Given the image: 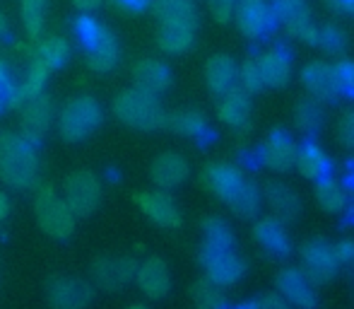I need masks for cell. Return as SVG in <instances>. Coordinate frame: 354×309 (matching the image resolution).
Returning a JSON list of instances; mask_svg holds the SVG:
<instances>
[{
	"instance_id": "obj_35",
	"label": "cell",
	"mask_w": 354,
	"mask_h": 309,
	"mask_svg": "<svg viewBox=\"0 0 354 309\" xmlns=\"http://www.w3.org/2000/svg\"><path fill=\"white\" fill-rule=\"evenodd\" d=\"M48 73L51 71H48L37 56H32V61H29V66H27V73H24L22 85H19V92H22L24 102H27L29 97H34V94L44 92V85H46V80H48Z\"/></svg>"
},
{
	"instance_id": "obj_23",
	"label": "cell",
	"mask_w": 354,
	"mask_h": 309,
	"mask_svg": "<svg viewBox=\"0 0 354 309\" xmlns=\"http://www.w3.org/2000/svg\"><path fill=\"white\" fill-rule=\"evenodd\" d=\"M205 184L214 196L227 203L229 198H232V193L243 184V174H241V169L232 167V164L214 162L205 169Z\"/></svg>"
},
{
	"instance_id": "obj_43",
	"label": "cell",
	"mask_w": 354,
	"mask_h": 309,
	"mask_svg": "<svg viewBox=\"0 0 354 309\" xmlns=\"http://www.w3.org/2000/svg\"><path fill=\"white\" fill-rule=\"evenodd\" d=\"M256 302H258V307H261V309H292V305L284 300L280 292H268V295L258 297Z\"/></svg>"
},
{
	"instance_id": "obj_31",
	"label": "cell",
	"mask_w": 354,
	"mask_h": 309,
	"mask_svg": "<svg viewBox=\"0 0 354 309\" xmlns=\"http://www.w3.org/2000/svg\"><path fill=\"white\" fill-rule=\"evenodd\" d=\"M71 53L73 51H71V44H68V39L48 37V39H44V42L37 44V51H34V56H37L39 61L48 68V71H58V68H63L68 61H71Z\"/></svg>"
},
{
	"instance_id": "obj_14",
	"label": "cell",
	"mask_w": 354,
	"mask_h": 309,
	"mask_svg": "<svg viewBox=\"0 0 354 309\" xmlns=\"http://www.w3.org/2000/svg\"><path fill=\"white\" fill-rule=\"evenodd\" d=\"M53 121V102L48 94H34L22 107V136L32 143H39L46 136Z\"/></svg>"
},
{
	"instance_id": "obj_3",
	"label": "cell",
	"mask_w": 354,
	"mask_h": 309,
	"mask_svg": "<svg viewBox=\"0 0 354 309\" xmlns=\"http://www.w3.org/2000/svg\"><path fill=\"white\" fill-rule=\"evenodd\" d=\"M104 121L102 104L94 97H73L66 107L61 109V118H58V128L61 136L68 143H80L89 138Z\"/></svg>"
},
{
	"instance_id": "obj_22",
	"label": "cell",
	"mask_w": 354,
	"mask_h": 309,
	"mask_svg": "<svg viewBox=\"0 0 354 309\" xmlns=\"http://www.w3.org/2000/svg\"><path fill=\"white\" fill-rule=\"evenodd\" d=\"M266 201H268V206L272 208L275 218H280L282 222L299 220V215H301V211H304L299 193L294 191L292 186L282 184V182H270V184H268V186H266Z\"/></svg>"
},
{
	"instance_id": "obj_18",
	"label": "cell",
	"mask_w": 354,
	"mask_h": 309,
	"mask_svg": "<svg viewBox=\"0 0 354 309\" xmlns=\"http://www.w3.org/2000/svg\"><path fill=\"white\" fill-rule=\"evenodd\" d=\"M253 234H256L263 251L270 258H275V261H282V258H287L289 254H292V242H289V234L284 230V222L280 218L272 215V218L258 220Z\"/></svg>"
},
{
	"instance_id": "obj_4",
	"label": "cell",
	"mask_w": 354,
	"mask_h": 309,
	"mask_svg": "<svg viewBox=\"0 0 354 309\" xmlns=\"http://www.w3.org/2000/svg\"><path fill=\"white\" fill-rule=\"evenodd\" d=\"M37 218L41 230L53 239H68L75 232V213L51 186H44L39 191Z\"/></svg>"
},
{
	"instance_id": "obj_24",
	"label": "cell",
	"mask_w": 354,
	"mask_h": 309,
	"mask_svg": "<svg viewBox=\"0 0 354 309\" xmlns=\"http://www.w3.org/2000/svg\"><path fill=\"white\" fill-rule=\"evenodd\" d=\"M133 78H136V87L152 94H162L171 85V71H169L167 63L157 61V58H145V61L138 63Z\"/></svg>"
},
{
	"instance_id": "obj_34",
	"label": "cell",
	"mask_w": 354,
	"mask_h": 309,
	"mask_svg": "<svg viewBox=\"0 0 354 309\" xmlns=\"http://www.w3.org/2000/svg\"><path fill=\"white\" fill-rule=\"evenodd\" d=\"M294 116H297V126L301 128L304 133H308V136H316L323 128V123H326V112H323L321 102L313 97L301 99V102L297 104Z\"/></svg>"
},
{
	"instance_id": "obj_15",
	"label": "cell",
	"mask_w": 354,
	"mask_h": 309,
	"mask_svg": "<svg viewBox=\"0 0 354 309\" xmlns=\"http://www.w3.org/2000/svg\"><path fill=\"white\" fill-rule=\"evenodd\" d=\"M301 80H304V85H306L308 92H311V97L318 99V102L333 104V102H337L342 94L333 66H328V63H323V61L308 63L301 73Z\"/></svg>"
},
{
	"instance_id": "obj_8",
	"label": "cell",
	"mask_w": 354,
	"mask_h": 309,
	"mask_svg": "<svg viewBox=\"0 0 354 309\" xmlns=\"http://www.w3.org/2000/svg\"><path fill=\"white\" fill-rule=\"evenodd\" d=\"M272 17L275 22H282L284 29L289 32V37L301 39V42L316 46L318 42V27L313 24L311 12H308L304 0H275L270 5Z\"/></svg>"
},
{
	"instance_id": "obj_37",
	"label": "cell",
	"mask_w": 354,
	"mask_h": 309,
	"mask_svg": "<svg viewBox=\"0 0 354 309\" xmlns=\"http://www.w3.org/2000/svg\"><path fill=\"white\" fill-rule=\"evenodd\" d=\"M46 8L48 3L46 0H22V22L24 29L29 32V37H39L44 29V19H46Z\"/></svg>"
},
{
	"instance_id": "obj_7",
	"label": "cell",
	"mask_w": 354,
	"mask_h": 309,
	"mask_svg": "<svg viewBox=\"0 0 354 309\" xmlns=\"http://www.w3.org/2000/svg\"><path fill=\"white\" fill-rule=\"evenodd\" d=\"M66 198L63 201L68 203V208L75 213V218H87L92 215L99 208V201H102V186H99V179L94 177L87 169H80V172H73L71 177L66 179Z\"/></svg>"
},
{
	"instance_id": "obj_30",
	"label": "cell",
	"mask_w": 354,
	"mask_h": 309,
	"mask_svg": "<svg viewBox=\"0 0 354 309\" xmlns=\"http://www.w3.org/2000/svg\"><path fill=\"white\" fill-rule=\"evenodd\" d=\"M167 123L171 126V131L181 133L186 138H193V141H205L210 136V128H207V121L201 112L196 109H183V112H176L174 116L167 118Z\"/></svg>"
},
{
	"instance_id": "obj_10",
	"label": "cell",
	"mask_w": 354,
	"mask_h": 309,
	"mask_svg": "<svg viewBox=\"0 0 354 309\" xmlns=\"http://www.w3.org/2000/svg\"><path fill=\"white\" fill-rule=\"evenodd\" d=\"M138 268L140 263L131 256H106V258H97L92 263V278L94 285L102 288L106 292H116L121 288H126L128 283L136 281Z\"/></svg>"
},
{
	"instance_id": "obj_25",
	"label": "cell",
	"mask_w": 354,
	"mask_h": 309,
	"mask_svg": "<svg viewBox=\"0 0 354 309\" xmlns=\"http://www.w3.org/2000/svg\"><path fill=\"white\" fill-rule=\"evenodd\" d=\"M297 167L301 169L304 177L316 179V182L333 177V162L326 157V152L311 141L297 145Z\"/></svg>"
},
{
	"instance_id": "obj_32",
	"label": "cell",
	"mask_w": 354,
	"mask_h": 309,
	"mask_svg": "<svg viewBox=\"0 0 354 309\" xmlns=\"http://www.w3.org/2000/svg\"><path fill=\"white\" fill-rule=\"evenodd\" d=\"M227 203L239 218H256L258 211H261L263 196H261V191H258V186H253L251 182L243 179V184L232 193V198H229Z\"/></svg>"
},
{
	"instance_id": "obj_49",
	"label": "cell",
	"mask_w": 354,
	"mask_h": 309,
	"mask_svg": "<svg viewBox=\"0 0 354 309\" xmlns=\"http://www.w3.org/2000/svg\"><path fill=\"white\" fill-rule=\"evenodd\" d=\"M342 222H345L347 227H354V203L352 206H345V211H342Z\"/></svg>"
},
{
	"instance_id": "obj_44",
	"label": "cell",
	"mask_w": 354,
	"mask_h": 309,
	"mask_svg": "<svg viewBox=\"0 0 354 309\" xmlns=\"http://www.w3.org/2000/svg\"><path fill=\"white\" fill-rule=\"evenodd\" d=\"M234 3H236V0H210V8H212L214 17L224 22V19L234 12Z\"/></svg>"
},
{
	"instance_id": "obj_29",
	"label": "cell",
	"mask_w": 354,
	"mask_h": 309,
	"mask_svg": "<svg viewBox=\"0 0 354 309\" xmlns=\"http://www.w3.org/2000/svg\"><path fill=\"white\" fill-rule=\"evenodd\" d=\"M261 63L263 78H266V87H284L289 76H292V58L284 51H268L258 58Z\"/></svg>"
},
{
	"instance_id": "obj_48",
	"label": "cell",
	"mask_w": 354,
	"mask_h": 309,
	"mask_svg": "<svg viewBox=\"0 0 354 309\" xmlns=\"http://www.w3.org/2000/svg\"><path fill=\"white\" fill-rule=\"evenodd\" d=\"M8 215H10V201H8V196L0 191V222H3Z\"/></svg>"
},
{
	"instance_id": "obj_33",
	"label": "cell",
	"mask_w": 354,
	"mask_h": 309,
	"mask_svg": "<svg viewBox=\"0 0 354 309\" xmlns=\"http://www.w3.org/2000/svg\"><path fill=\"white\" fill-rule=\"evenodd\" d=\"M316 201L326 213H342L347 206V191L340 182H335L333 177L321 179L316 184Z\"/></svg>"
},
{
	"instance_id": "obj_5",
	"label": "cell",
	"mask_w": 354,
	"mask_h": 309,
	"mask_svg": "<svg viewBox=\"0 0 354 309\" xmlns=\"http://www.w3.org/2000/svg\"><path fill=\"white\" fill-rule=\"evenodd\" d=\"M201 263L207 271V281L217 288H229L239 283L246 273V261L234 249H219L203 242Z\"/></svg>"
},
{
	"instance_id": "obj_42",
	"label": "cell",
	"mask_w": 354,
	"mask_h": 309,
	"mask_svg": "<svg viewBox=\"0 0 354 309\" xmlns=\"http://www.w3.org/2000/svg\"><path fill=\"white\" fill-rule=\"evenodd\" d=\"M337 138H340L342 145L354 150V112H347L342 116L340 126H337Z\"/></svg>"
},
{
	"instance_id": "obj_39",
	"label": "cell",
	"mask_w": 354,
	"mask_h": 309,
	"mask_svg": "<svg viewBox=\"0 0 354 309\" xmlns=\"http://www.w3.org/2000/svg\"><path fill=\"white\" fill-rule=\"evenodd\" d=\"M239 82H241L243 92H248V94H256L266 87V78H263L258 58H251V61L243 63V68H239Z\"/></svg>"
},
{
	"instance_id": "obj_38",
	"label": "cell",
	"mask_w": 354,
	"mask_h": 309,
	"mask_svg": "<svg viewBox=\"0 0 354 309\" xmlns=\"http://www.w3.org/2000/svg\"><path fill=\"white\" fill-rule=\"evenodd\" d=\"M196 302H198V309H227V300L224 295L217 290V285H212L210 281H198L196 283Z\"/></svg>"
},
{
	"instance_id": "obj_20",
	"label": "cell",
	"mask_w": 354,
	"mask_h": 309,
	"mask_svg": "<svg viewBox=\"0 0 354 309\" xmlns=\"http://www.w3.org/2000/svg\"><path fill=\"white\" fill-rule=\"evenodd\" d=\"M188 172L191 169H188L186 157H181L178 152H162L152 162V182L164 191L181 186L188 179Z\"/></svg>"
},
{
	"instance_id": "obj_28",
	"label": "cell",
	"mask_w": 354,
	"mask_h": 309,
	"mask_svg": "<svg viewBox=\"0 0 354 309\" xmlns=\"http://www.w3.org/2000/svg\"><path fill=\"white\" fill-rule=\"evenodd\" d=\"M154 12L162 24H196L198 10L193 0H154Z\"/></svg>"
},
{
	"instance_id": "obj_13",
	"label": "cell",
	"mask_w": 354,
	"mask_h": 309,
	"mask_svg": "<svg viewBox=\"0 0 354 309\" xmlns=\"http://www.w3.org/2000/svg\"><path fill=\"white\" fill-rule=\"evenodd\" d=\"M84 53H87V63L92 71L97 73H109L118 66V58H121V46H118V39L111 29L99 27L89 42L82 44Z\"/></svg>"
},
{
	"instance_id": "obj_6",
	"label": "cell",
	"mask_w": 354,
	"mask_h": 309,
	"mask_svg": "<svg viewBox=\"0 0 354 309\" xmlns=\"http://www.w3.org/2000/svg\"><path fill=\"white\" fill-rule=\"evenodd\" d=\"M301 263L304 276L313 285H326L340 273V261L335 256V247L326 239H308L301 247Z\"/></svg>"
},
{
	"instance_id": "obj_53",
	"label": "cell",
	"mask_w": 354,
	"mask_h": 309,
	"mask_svg": "<svg viewBox=\"0 0 354 309\" xmlns=\"http://www.w3.org/2000/svg\"><path fill=\"white\" fill-rule=\"evenodd\" d=\"M131 309H147V307H142V305H133Z\"/></svg>"
},
{
	"instance_id": "obj_26",
	"label": "cell",
	"mask_w": 354,
	"mask_h": 309,
	"mask_svg": "<svg viewBox=\"0 0 354 309\" xmlns=\"http://www.w3.org/2000/svg\"><path fill=\"white\" fill-rule=\"evenodd\" d=\"M217 114L227 126L243 128L248 123V118H251V99H248V92H243L239 87L229 89L227 94H222Z\"/></svg>"
},
{
	"instance_id": "obj_27",
	"label": "cell",
	"mask_w": 354,
	"mask_h": 309,
	"mask_svg": "<svg viewBox=\"0 0 354 309\" xmlns=\"http://www.w3.org/2000/svg\"><path fill=\"white\" fill-rule=\"evenodd\" d=\"M157 42L159 48L167 53H186L196 44V24H162Z\"/></svg>"
},
{
	"instance_id": "obj_16",
	"label": "cell",
	"mask_w": 354,
	"mask_h": 309,
	"mask_svg": "<svg viewBox=\"0 0 354 309\" xmlns=\"http://www.w3.org/2000/svg\"><path fill=\"white\" fill-rule=\"evenodd\" d=\"M261 157L272 172H289L297 164V143L287 131H272L263 143Z\"/></svg>"
},
{
	"instance_id": "obj_11",
	"label": "cell",
	"mask_w": 354,
	"mask_h": 309,
	"mask_svg": "<svg viewBox=\"0 0 354 309\" xmlns=\"http://www.w3.org/2000/svg\"><path fill=\"white\" fill-rule=\"evenodd\" d=\"M277 290L284 300L297 309H316L318 292L316 285L304 276L301 268H282L277 273Z\"/></svg>"
},
{
	"instance_id": "obj_12",
	"label": "cell",
	"mask_w": 354,
	"mask_h": 309,
	"mask_svg": "<svg viewBox=\"0 0 354 309\" xmlns=\"http://www.w3.org/2000/svg\"><path fill=\"white\" fill-rule=\"evenodd\" d=\"M234 17H236L239 29L251 39L266 37L275 24L272 10L266 0H236L234 3Z\"/></svg>"
},
{
	"instance_id": "obj_52",
	"label": "cell",
	"mask_w": 354,
	"mask_h": 309,
	"mask_svg": "<svg viewBox=\"0 0 354 309\" xmlns=\"http://www.w3.org/2000/svg\"><path fill=\"white\" fill-rule=\"evenodd\" d=\"M347 271H350V273H352V276H354V261L350 263V266H347Z\"/></svg>"
},
{
	"instance_id": "obj_50",
	"label": "cell",
	"mask_w": 354,
	"mask_h": 309,
	"mask_svg": "<svg viewBox=\"0 0 354 309\" xmlns=\"http://www.w3.org/2000/svg\"><path fill=\"white\" fill-rule=\"evenodd\" d=\"M236 309H261V307H258L256 300H251V302H243V305H239Z\"/></svg>"
},
{
	"instance_id": "obj_51",
	"label": "cell",
	"mask_w": 354,
	"mask_h": 309,
	"mask_svg": "<svg viewBox=\"0 0 354 309\" xmlns=\"http://www.w3.org/2000/svg\"><path fill=\"white\" fill-rule=\"evenodd\" d=\"M5 32H8V22H5V17L0 15V39L5 37Z\"/></svg>"
},
{
	"instance_id": "obj_2",
	"label": "cell",
	"mask_w": 354,
	"mask_h": 309,
	"mask_svg": "<svg viewBox=\"0 0 354 309\" xmlns=\"http://www.w3.org/2000/svg\"><path fill=\"white\" fill-rule=\"evenodd\" d=\"M113 114L126 126L138 128V131H157V128L167 126V114H164L157 94L145 92L140 87L118 94V99L113 102Z\"/></svg>"
},
{
	"instance_id": "obj_1",
	"label": "cell",
	"mask_w": 354,
	"mask_h": 309,
	"mask_svg": "<svg viewBox=\"0 0 354 309\" xmlns=\"http://www.w3.org/2000/svg\"><path fill=\"white\" fill-rule=\"evenodd\" d=\"M39 157L37 143L22 133H3L0 136V179L15 191H27L37 184Z\"/></svg>"
},
{
	"instance_id": "obj_17",
	"label": "cell",
	"mask_w": 354,
	"mask_h": 309,
	"mask_svg": "<svg viewBox=\"0 0 354 309\" xmlns=\"http://www.w3.org/2000/svg\"><path fill=\"white\" fill-rule=\"evenodd\" d=\"M138 206L142 208V213L159 227H167V230H174V227L181 225V213H178V206L174 203V198L164 191H147L138 196Z\"/></svg>"
},
{
	"instance_id": "obj_47",
	"label": "cell",
	"mask_w": 354,
	"mask_h": 309,
	"mask_svg": "<svg viewBox=\"0 0 354 309\" xmlns=\"http://www.w3.org/2000/svg\"><path fill=\"white\" fill-rule=\"evenodd\" d=\"M333 8L342 10V12H354V0H330Z\"/></svg>"
},
{
	"instance_id": "obj_45",
	"label": "cell",
	"mask_w": 354,
	"mask_h": 309,
	"mask_svg": "<svg viewBox=\"0 0 354 309\" xmlns=\"http://www.w3.org/2000/svg\"><path fill=\"white\" fill-rule=\"evenodd\" d=\"M73 3L77 5L80 12H94V10L104 3V0H73Z\"/></svg>"
},
{
	"instance_id": "obj_19",
	"label": "cell",
	"mask_w": 354,
	"mask_h": 309,
	"mask_svg": "<svg viewBox=\"0 0 354 309\" xmlns=\"http://www.w3.org/2000/svg\"><path fill=\"white\" fill-rule=\"evenodd\" d=\"M136 281H138V285H140V290L147 297H152V300H162V297H167L169 290H171V271H169L167 261L157 256L140 263Z\"/></svg>"
},
{
	"instance_id": "obj_36",
	"label": "cell",
	"mask_w": 354,
	"mask_h": 309,
	"mask_svg": "<svg viewBox=\"0 0 354 309\" xmlns=\"http://www.w3.org/2000/svg\"><path fill=\"white\" fill-rule=\"evenodd\" d=\"M203 234H205V244H210V247L234 249V232L222 218H207L203 222Z\"/></svg>"
},
{
	"instance_id": "obj_21",
	"label": "cell",
	"mask_w": 354,
	"mask_h": 309,
	"mask_svg": "<svg viewBox=\"0 0 354 309\" xmlns=\"http://www.w3.org/2000/svg\"><path fill=\"white\" fill-rule=\"evenodd\" d=\"M205 82L210 87V92L214 97H222L229 89L236 87L239 82V66L232 56L227 53H217L207 61L205 66Z\"/></svg>"
},
{
	"instance_id": "obj_41",
	"label": "cell",
	"mask_w": 354,
	"mask_h": 309,
	"mask_svg": "<svg viewBox=\"0 0 354 309\" xmlns=\"http://www.w3.org/2000/svg\"><path fill=\"white\" fill-rule=\"evenodd\" d=\"M333 71H335L340 92L347 94L350 99H354V63L352 61H340Z\"/></svg>"
},
{
	"instance_id": "obj_46",
	"label": "cell",
	"mask_w": 354,
	"mask_h": 309,
	"mask_svg": "<svg viewBox=\"0 0 354 309\" xmlns=\"http://www.w3.org/2000/svg\"><path fill=\"white\" fill-rule=\"evenodd\" d=\"M113 3H118L126 10H145L149 5V0H113Z\"/></svg>"
},
{
	"instance_id": "obj_9",
	"label": "cell",
	"mask_w": 354,
	"mask_h": 309,
	"mask_svg": "<svg viewBox=\"0 0 354 309\" xmlns=\"http://www.w3.org/2000/svg\"><path fill=\"white\" fill-rule=\"evenodd\" d=\"M46 300L53 309H87L94 300V288L82 278L58 276L48 281Z\"/></svg>"
},
{
	"instance_id": "obj_40",
	"label": "cell",
	"mask_w": 354,
	"mask_h": 309,
	"mask_svg": "<svg viewBox=\"0 0 354 309\" xmlns=\"http://www.w3.org/2000/svg\"><path fill=\"white\" fill-rule=\"evenodd\" d=\"M316 46L326 48L328 53H340L342 48L347 46V37H345V32L337 27H323V29H318Z\"/></svg>"
}]
</instances>
